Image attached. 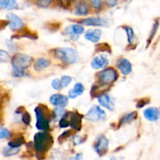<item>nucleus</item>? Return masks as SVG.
Here are the masks:
<instances>
[{
	"label": "nucleus",
	"mask_w": 160,
	"mask_h": 160,
	"mask_svg": "<svg viewBox=\"0 0 160 160\" xmlns=\"http://www.w3.org/2000/svg\"><path fill=\"white\" fill-rule=\"evenodd\" d=\"M20 148H12V147L9 146L3 149V156H6V157L15 156L20 152Z\"/></svg>",
	"instance_id": "obj_23"
},
{
	"label": "nucleus",
	"mask_w": 160,
	"mask_h": 160,
	"mask_svg": "<svg viewBox=\"0 0 160 160\" xmlns=\"http://www.w3.org/2000/svg\"><path fill=\"white\" fill-rule=\"evenodd\" d=\"M73 143L75 144V145H79V144L82 143L83 142H84V140L82 139V138L81 137V136H75L74 138H73Z\"/></svg>",
	"instance_id": "obj_37"
},
{
	"label": "nucleus",
	"mask_w": 160,
	"mask_h": 160,
	"mask_svg": "<svg viewBox=\"0 0 160 160\" xmlns=\"http://www.w3.org/2000/svg\"><path fill=\"white\" fill-rule=\"evenodd\" d=\"M52 0H38V4L41 7H47L50 5Z\"/></svg>",
	"instance_id": "obj_34"
},
{
	"label": "nucleus",
	"mask_w": 160,
	"mask_h": 160,
	"mask_svg": "<svg viewBox=\"0 0 160 160\" xmlns=\"http://www.w3.org/2000/svg\"><path fill=\"white\" fill-rule=\"evenodd\" d=\"M117 79V72L113 68H107L101 71L98 74V80L102 85H108Z\"/></svg>",
	"instance_id": "obj_5"
},
{
	"label": "nucleus",
	"mask_w": 160,
	"mask_h": 160,
	"mask_svg": "<svg viewBox=\"0 0 160 160\" xmlns=\"http://www.w3.org/2000/svg\"><path fill=\"white\" fill-rule=\"evenodd\" d=\"M66 31L70 35V38L76 41L78 39L80 34L84 33V27H82L80 24H73L69 26L68 28L66 29Z\"/></svg>",
	"instance_id": "obj_13"
},
{
	"label": "nucleus",
	"mask_w": 160,
	"mask_h": 160,
	"mask_svg": "<svg viewBox=\"0 0 160 160\" xmlns=\"http://www.w3.org/2000/svg\"><path fill=\"white\" fill-rule=\"evenodd\" d=\"M6 18L9 20V27L12 31H17L23 27V22L18 16L14 13H9L6 15Z\"/></svg>",
	"instance_id": "obj_9"
},
{
	"label": "nucleus",
	"mask_w": 160,
	"mask_h": 160,
	"mask_svg": "<svg viewBox=\"0 0 160 160\" xmlns=\"http://www.w3.org/2000/svg\"><path fill=\"white\" fill-rule=\"evenodd\" d=\"M106 2L107 3L109 6H114L117 2V0H106Z\"/></svg>",
	"instance_id": "obj_41"
},
{
	"label": "nucleus",
	"mask_w": 160,
	"mask_h": 160,
	"mask_svg": "<svg viewBox=\"0 0 160 160\" xmlns=\"http://www.w3.org/2000/svg\"><path fill=\"white\" fill-rule=\"evenodd\" d=\"M125 31H126L127 35H128V42H129V43H132L133 40L134 39V31H133L132 28H129V27H128V28H125Z\"/></svg>",
	"instance_id": "obj_28"
},
{
	"label": "nucleus",
	"mask_w": 160,
	"mask_h": 160,
	"mask_svg": "<svg viewBox=\"0 0 160 160\" xmlns=\"http://www.w3.org/2000/svg\"><path fill=\"white\" fill-rule=\"evenodd\" d=\"M67 115L70 119H68L66 117H62L67 119L69 122V125L71 126L73 129L77 131H80L81 128V120H82V116L78 112H67Z\"/></svg>",
	"instance_id": "obj_7"
},
{
	"label": "nucleus",
	"mask_w": 160,
	"mask_h": 160,
	"mask_svg": "<svg viewBox=\"0 0 160 160\" xmlns=\"http://www.w3.org/2000/svg\"><path fill=\"white\" fill-rule=\"evenodd\" d=\"M137 118V112H132L131 113H128L127 115H125L123 118L120 120V125L124 124V123H129L131 122H132L133 120H135Z\"/></svg>",
	"instance_id": "obj_22"
},
{
	"label": "nucleus",
	"mask_w": 160,
	"mask_h": 160,
	"mask_svg": "<svg viewBox=\"0 0 160 160\" xmlns=\"http://www.w3.org/2000/svg\"><path fill=\"white\" fill-rule=\"evenodd\" d=\"M158 28H159V21L157 20V21L154 23V25H153L152 30V32H151V34H150V38H149V40H148V43H150V42L152 41V39L153 38L155 34H156V32L157 31Z\"/></svg>",
	"instance_id": "obj_31"
},
{
	"label": "nucleus",
	"mask_w": 160,
	"mask_h": 160,
	"mask_svg": "<svg viewBox=\"0 0 160 160\" xmlns=\"http://www.w3.org/2000/svg\"><path fill=\"white\" fill-rule=\"evenodd\" d=\"M55 56L67 64L74 63L78 61V53L72 48H59L55 51Z\"/></svg>",
	"instance_id": "obj_3"
},
{
	"label": "nucleus",
	"mask_w": 160,
	"mask_h": 160,
	"mask_svg": "<svg viewBox=\"0 0 160 160\" xmlns=\"http://www.w3.org/2000/svg\"><path fill=\"white\" fill-rule=\"evenodd\" d=\"M52 86L54 89L56 90H59L61 89L60 86V80L59 79H54L52 81Z\"/></svg>",
	"instance_id": "obj_35"
},
{
	"label": "nucleus",
	"mask_w": 160,
	"mask_h": 160,
	"mask_svg": "<svg viewBox=\"0 0 160 160\" xmlns=\"http://www.w3.org/2000/svg\"><path fill=\"white\" fill-rule=\"evenodd\" d=\"M31 62H32V58L28 55H14L12 59V76L17 78L23 76L25 70L31 66Z\"/></svg>",
	"instance_id": "obj_1"
},
{
	"label": "nucleus",
	"mask_w": 160,
	"mask_h": 160,
	"mask_svg": "<svg viewBox=\"0 0 160 160\" xmlns=\"http://www.w3.org/2000/svg\"><path fill=\"white\" fill-rule=\"evenodd\" d=\"M69 126H70V125H69L68 120H67L66 118H64V117H62L61 120H59V127L62 128H65Z\"/></svg>",
	"instance_id": "obj_36"
},
{
	"label": "nucleus",
	"mask_w": 160,
	"mask_h": 160,
	"mask_svg": "<svg viewBox=\"0 0 160 160\" xmlns=\"http://www.w3.org/2000/svg\"><path fill=\"white\" fill-rule=\"evenodd\" d=\"M70 131H65V132H64L63 134H62V135H60V137L59 138V142H61V141L64 140V139L67 138V137H69V135H70Z\"/></svg>",
	"instance_id": "obj_38"
},
{
	"label": "nucleus",
	"mask_w": 160,
	"mask_h": 160,
	"mask_svg": "<svg viewBox=\"0 0 160 160\" xmlns=\"http://www.w3.org/2000/svg\"><path fill=\"white\" fill-rule=\"evenodd\" d=\"M144 116L149 121H157L159 118V110L156 107H149L145 109Z\"/></svg>",
	"instance_id": "obj_16"
},
{
	"label": "nucleus",
	"mask_w": 160,
	"mask_h": 160,
	"mask_svg": "<svg viewBox=\"0 0 160 160\" xmlns=\"http://www.w3.org/2000/svg\"><path fill=\"white\" fill-rule=\"evenodd\" d=\"M45 106H38L34 109L36 118H37V123H36V128L39 131H47L49 128V119L47 117L46 113L45 112Z\"/></svg>",
	"instance_id": "obj_4"
},
{
	"label": "nucleus",
	"mask_w": 160,
	"mask_h": 160,
	"mask_svg": "<svg viewBox=\"0 0 160 160\" xmlns=\"http://www.w3.org/2000/svg\"><path fill=\"white\" fill-rule=\"evenodd\" d=\"M102 35V31L99 29H90L88 30L84 34V38L89 42L96 43L100 40V38Z\"/></svg>",
	"instance_id": "obj_17"
},
{
	"label": "nucleus",
	"mask_w": 160,
	"mask_h": 160,
	"mask_svg": "<svg viewBox=\"0 0 160 160\" xmlns=\"http://www.w3.org/2000/svg\"><path fill=\"white\" fill-rule=\"evenodd\" d=\"M72 81V78L69 76H62L60 79V86L61 89L63 88L67 87L69 84L71 83Z\"/></svg>",
	"instance_id": "obj_25"
},
{
	"label": "nucleus",
	"mask_w": 160,
	"mask_h": 160,
	"mask_svg": "<svg viewBox=\"0 0 160 160\" xmlns=\"http://www.w3.org/2000/svg\"><path fill=\"white\" fill-rule=\"evenodd\" d=\"M24 143V139L23 137H19L17 138L14 139L12 142H9L8 145L12 148H20L23 144Z\"/></svg>",
	"instance_id": "obj_24"
},
{
	"label": "nucleus",
	"mask_w": 160,
	"mask_h": 160,
	"mask_svg": "<svg viewBox=\"0 0 160 160\" xmlns=\"http://www.w3.org/2000/svg\"><path fill=\"white\" fill-rule=\"evenodd\" d=\"M84 91V87L81 83H77L74 85V87L69 91V97L70 98H75L77 97L80 96L83 94Z\"/></svg>",
	"instance_id": "obj_18"
},
{
	"label": "nucleus",
	"mask_w": 160,
	"mask_h": 160,
	"mask_svg": "<svg viewBox=\"0 0 160 160\" xmlns=\"http://www.w3.org/2000/svg\"><path fill=\"white\" fill-rule=\"evenodd\" d=\"M98 101L102 106L110 111L114 110L115 104H114V99L111 98L108 94L100 95L98 98Z\"/></svg>",
	"instance_id": "obj_14"
},
{
	"label": "nucleus",
	"mask_w": 160,
	"mask_h": 160,
	"mask_svg": "<svg viewBox=\"0 0 160 160\" xmlns=\"http://www.w3.org/2000/svg\"><path fill=\"white\" fill-rule=\"evenodd\" d=\"M70 160H83V156L82 154H78L73 157H71Z\"/></svg>",
	"instance_id": "obj_40"
},
{
	"label": "nucleus",
	"mask_w": 160,
	"mask_h": 160,
	"mask_svg": "<svg viewBox=\"0 0 160 160\" xmlns=\"http://www.w3.org/2000/svg\"><path fill=\"white\" fill-rule=\"evenodd\" d=\"M89 2L95 9H100L102 6V0H89Z\"/></svg>",
	"instance_id": "obj_33"
},
{
	"label": "nucleus",
	"mask_w": 160,
	"mask_h": 160,
	"mask_svg": "<svg viewBox=\"0 0 160 160\" xmlns=\"http://www.w3.org/2000/svg\"><path fill=\"white\" fill-rule=\"evenodd\" d=\"M50 65V61L45 58H39L35 61L34 63V69L37 70H41L42 69L46 68Z\"/></svg>",
	"instance_id": "obj_20"
},
{
	"label": "nucleus",
	"mask_w": 160,
	"mask_h": 160,
	"mask_svg": "<svg viewBox=\"0 0 160 160\" xmlns=\"http://www.w3.org/2000/svg\"><path fill=\"white\" fill-rule=\"evenodd\" d=\"M51 160H66V158L61 152L55 151L52 155Z\"/></svg>",
	"instance_id": "obj_27"
},
{
	"label": "nucleus",
	"mask_w": 160,
	"mask_h": 160,
	"mask_svg": "<svg viewBox=\"0 0 160 160\" xmlns=\"http://www.w3.org/2000/svg\"><path fill=\"white\" fill-rule=\"evenodd\" d=\"M34 148L38 154H44L46 152L53 144L52 137L45 132H39L34 137Z\"/></svg>",
	"instance_id": "obj_2"
},
{
	"label": "nucleus",
	"mask_w": 160,
	"mask_h": 160,
	"mask_svg": "<svg viewBox=\"0 0 160 160\" xmlns=\"http://www.w3.org/2000/svg\"><path fill=\"white\" fill-rule=\"evenodd\" d=\"M49 102L52 106L63 108L68 104L69 98L66 95L61 94H54L50 97Z\"/></svg>",
	"instance_id": "obj_10"
},
{
	"label": "nucleus",
	"mask_w": 160,
	"mask_h": 160,
	"mask_svg": "<svg viewBox=\"0 0 160 160\" xmlns=\"http://www.w3.org/2000/svg\"><path fill=\"white\" fill-rule=\"evenodd\" d=\"M64 112H65V110L62 109V108L57 107L56 109H55L54 110H53V115H54L56 120H57L58 119L62 118L64 115Z\"/></svg>",
	"instance_id": "obj_26"
},
{
	"label": "nucleus",
	"mask_w": 160,
	"mask_h": 160,
	"mask_svg": "<svg viewBox=\"0 0 160 160\" xmlns=\"http://www.w3.org/2000/svg\"><path fill=\"white\" fill-rule=\"evenodd\" d=\"M59 2H61V3H62V4H68L69 2H70V0H59Z\"/></svg>",
	"instance_id": "obj_42"
},
{
	"label": "nucleus",
	"mask_w": 160,
	"mask_h": 160,
	"mask_svg": "<svg viewBox=\"0 0 160 160\" xmlns=\"http://www.w3.org/2000/svg\"><path fill=\"white\" fill-rule=\"evenodd\" d=\"M88 12V9L85 3L81 2L78 4L75 7V13L78 16H84L87 15Z\"/></svg>",
	"instance_id": "obj_21"
},
{
	"label": "nucleus",
	"mask_w": 160,
	"mask_h": 160,
	"mask_svg": "<svg viewBox=\"0 0 160 160\" xmlns=\"http://www.w3.org/2000/svg\"><path fill=\"white\" fill-rule=\"evenodd\" d=\"M11 133L7 128H0V139L8 138L10 136Z\"/></svg>",
	"instance_id": "obj_30"
},
{
	"label": "nucleus",
	"mask_w": 160,
	"mask_h": 160,
	"mask_svg": "<svg viewBox=\"0 0 160 160\" xmlns=\"http://www.w3.org/2000/svg\"><path fill=\"white\" fill-rule=\"evenodd\" d=\"M22 121L25 124H30V123H31V116H30V114L28 112H24V113L22 115Z\"/></svg>",
	"instance_id": "obj_32"
},
{
	"label": "nucleus",
	"mask_w": 160,
	"mask_h": 160,
	"mask_svg": "<svg viewBox=\"0 0 160 160\" xmlns=\"http://www.w3.org/2000/svg\"><path fill=\"white\" fill-rule=\"evenodd\" d=\"M148 101H144V99L140 100V101H139L138 102V104H137V107H138V108H142V107H143V106H145V105H146L147 103H148Z\"/></svg>",
	"instance_id": "obj_39"
},
{
	"label": "nucleus",
	"mask_w": 160,
	"mask_h": 160,
	"mask_svg": "<svg viewBox=\"0 0 160 160\" xmlns=\"http://www.w3.org/2000/svg\"><path fill=\"white\" fill-rule=\"evenodd\" d=\"M109 65V59L105 55H98L92 59L91 66L95 70L106 68Z\"/></svg>",
	"instance_id": "obj_12"
},
{
	"label": "nucleus",
	"mask_w": 160,
	"mask_h": 160,
	"mask_svg": "<svg viewBox=\"0 0 160 160\" xmlns=\"http://www.w3.org/2000/svg\"><path fill=\"white\" fill-rule=\"evenodd\" d=\"M106 117V112L98 106H93L86 115V118L92 122L99 121Z\"/></svg>",
	"instance_id": "obj_6"
},
{
	"label": "nucleus",
	"mask_w": 160,
	"mask_h": 160,
	"mask_svg": "<svg viewBox=\"0 0 160 160\" xmlns=\"http://www.w3.org/2000/svg\"><path fill=\"white\" fill-rule=\"evenodd\" d=\"M81 23L86 26H109L110 23L107 19L101 17H90V18L83 19Z\"/></svg>",
	"instance_id": "obj_8"
},
{
	"label": "nucleus",
	"mask_w": 160,
	"mask_h": 160,
	"mask_svg": "<svg viewBox=\"0 0 160 160\" xmlns=\"http://www.w3.org/2000/svg\"><path fill=\"white\" fill-rule=\"evenodd\" d=\"M18 7L17 0H0V8L7 10H12Z\"/></svg>",
	"instance_id": "obj_19"
},
{
	"label": "nucleus",
	"mask_w": 160,
	"mask_h": 160,
	"mask_svg": "<svg viewBox=\"0 0 160 160\" xmlns=\"http://www.w3.org/2000/svg\"><path fill=\"white\" fill-rule=\"evenodd\" d=\"M9 59H10V56L9 53L6 51L0 49V62H6L9 60Z\"/></svg>",
	"instance_id": "obj_29"
},
{
	"label": "nucleus",
	"mask_w": 160,
	"mask_h": 160,
	"mask_svg": "<svg viewBox=\"0 0 160 160\" xmlns=\"http://www.w3.org/2000/svg\"><path fill=\"white\" fill-rule=\"evenodd\" d=\"M117 68L120 70V71L121 72L122 74L127 75L130 74L131 73V70H132V65H131V62L129 60H128L127 59H120L117 62Z\"/></svg>",
	"instance_id": "obj_15"
},
{
	"label": "nucleus",
	"mask_w": 160,
	"mask_h": 160,
	"mask_svg": "<svg viewBox=\"0 0 160 160\" xmlns=\"http://www.w3.org/2000/svg\"><path fill=\"white\" fill-rule=\"evenodd\" d=\"M110 160H116V159H115V158H114V157H112V158H111V159H110Z\"/></svg>",
	"instance_id": "obj_43"
},
{
	"label": "nucleus",
	"mask_w": 160,
	"mask_h": 160,
	"mask_svg": "<svg viewBox=\"0 0 160 160\" xmlns=\"http://www.w3.org/2000/svg\"><path fill=\"white\" fill-rule=\"evenodd\" d=\"M109 148V141L104 136H102L98 138V142L95 145V150L100 156L106 154Z\"/></svg>",
	"instance_id": "obj_11"
}]
</instances>
